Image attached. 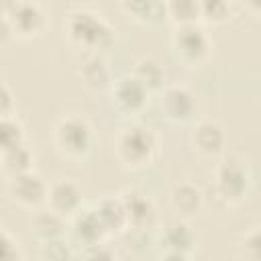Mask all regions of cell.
<instances>
[{"label":"cell","instance_id":"cell-25","mask_svg":"<svg viewBox=\"0 0 261 261\" xmlns=\"http://www.w3.org/2000/svg\"><path fill=\"white\" fill-rule=\"evenodd\" d=\"M239 255L245 259L261 261V226H253L243 234L239 243Z\"/></svg>","mask_w":261,"mask_h":261},{"label":"cell","instance_id":"cell-10","mask_svg":"<svg viewBox=\"0 0 261 261\" xmlns=\"http://www.w3.org/2000/svg\"><path fill=\"white\" fill-rule=\"evenodd\" d=\"M196 96L190 88L181 84L165 86L161 92V112L173 124H186L196 114Z\"/></svg>","mask_w":261,"mask_h":261},{"label":"cell","instance_id":"cell-28","mask_svg":"<svg viewBox=\"0 0 261 261\" xmlns=\"http://www.w3.org/2000/svg\"><path fill=\"white\" fill-rule=\"evenodd\" d=\"M12 90L6 82H2V92H0V114L2 116H10V114H16V104L12 100Z\"/></svg>","mask_w":261,"mask_h":261},{"label":"cell","instance_id":"cell-2","mask_svg":"<svg viewBox=\"0 0 261 261\" xmlns=\"http://www.w3.org/2000/svg\"><path fill=\"white\" fill-rule=\"evenodd\" d=\"M114 155L128 169H143L159 155V137L151 126L128 124L114 137Z\"/></svg>","mask_w":261,"mask_h":261},{"label":"cell","instance_id":"cell-15","mask_svg":"<svg viewBox=\"0 0 261 261\" xmlns=\"http://www.w3.org/2000/svg\"><path fill=\"white\" fill-rule=\"evenodd\" d=\"M169 204L179 218H194L204 208V192L194 181H179L169 192Z\"/></svg>","mask_w":261,"mask_h":261},{"label":"cell","instance_id":"cell-20","mask_svg":"<svg viewBox=\"0 0 261 261\" xmlns=\"http://www.w3.org/2000/svg\"><path fill=\"white\" fill-rule=\"evenodd\" d=\"M126 14H130L139 22L159 24L167 20L165 14V0H120Z\"/></svg>","mask_w":261,"mask_h":261},{"label":"cell","instance_id":"cell-16","mask_svg":"<svg viewBox=\"0 0 261 261\" xmlns=\"http://www.w3.org/2000/svg\"><path fill=\"white\" fill-rule=\"evenodd\" d=\"M108 237L120 234L128 228V214L122 196H104L94 204Z\"/></svg>","mask_w":261,"mask_h":261},{"label":"cell","instance_id":"cell-11","mask_svg":"<svg viewBox=\"0 0 261 261\" xmlns=\"http://www.w3.org/2000/svg\"><path fill=\"white\" fill-rule=\"evenodd\" d=\"M190 147L204 159L220 157L226 147V133L216 120H200L190 130Z\"/></svg>","mask_w":261,"mask_h":261},{"label":"cell","instance_id":"cell-23","mask_svg":"<svg viewBox=\"0 0 261 261\" xmlns=\"http://www.w3.org/2000/svg\"><path fill=\"white\" fill-rule=\"evenodd\" d=\"M24 143H27V133H24V126L18 120V116L16 114L2 116V122H0V145H2V149H12V147H18V145H24Z\"/></svg>","mask_w":261,"mask_h":261},{"label":"cell","instance_id":"cell-22","mask_svg":"<svg viewBox=\"0 0 261 261\" xmlns=\"http://www.w3.org/2000/svg\"><path fill=\"white\" fill-rule=\"evenodd\" d=\"M133 73L151 90V92H157L163 88V82H165V71H163V65L151 57V55H145L141 57L137 63H135V69Z\"/></svg>","mask_w":261,"mask_h":261},{"label":"cell","instance_id":"cell-12","mask_svg":"<svg viewBox=\"0 0 261 261\" xmlns=\"http://www.w3.org/2000/svg\"><path fill=\"white\" fill-rule=\"evenodd\" d=\"M47 208H51L53 212L61 214L63 218H73L82 206H84V194L82 188L67 177H59L53 184H49V192H47Z\"/></svg>","mask_w":261,"mask_h":261},{"label":"cell","instance_id":"cell-6","mask_svg":"<svg viewBox=\"0 0 261 261\" xmlns=\"http://www.w3.org/2000/svg\"><path fill=\"white\" fill-rule=\"evenodd\" d=\"M0 16L2 20L10 24L12 37L22 39V41L41 37L49 24L43 6L37 0H18L10 12L0 14Z\"/></svg>","mask_w":261,"mask_h":261},{"label":"cell","instance_id":"cell-17","mask_svg":"<svg viewBox=\"0 0 261 261\" xmlns=\"http://www.w3.org/2000/svg\"><path fill=\"white\" fill-rule=\"evenodd\" d=\"M77 77L88 90H94V92L110 88L112 84L110 69L102 53H84V59L80 61V67H77Z\"/></svg>","mask_w":261,"mask_h":261},{"label":"cell","instance_id":"cell-13","mask_svg":"<svg viewBox=\"0 0 261 261\" xmlns=\"http://www.w3.org/2000/svg\"><path fill=\"white\" fill-rule=\"evenodd\" d=\"M126 206V214H128V228H135L139 232H147L151 228H157L159 224V212L155 202L139 192V190H126L120 194Z\"/></svg>","mask_w":261,"mask_h":261},{"label":"cell","instance_id":"cell-14","mask_svg":"<svg viewBox=\"0 0 261 261\" xmlns=\"http://www.w3.org/2000/svg\"><path fill=\"white\" fill-rule=\"evenodd\" d=\"M71 234L82 247H92L100 245L108 239V232L96 212V208H82L73 218H71Z\"/></svg>","mask_w":261,"mask_h":261},{"label":"cell","instance_id":"cell-5","mask_svg":"<svg viewBox=\"0 0 261 261\" xmlns=\"http://www.w3.org/2000/svg\"><path fill=\"white\" fill-rule=\"evenodd\" d=\"M214 43L200 22L175 27L171 33V51L175 59L188 67L202 65L212 55Z\"/></svg>","mask_w":261,"mask_h":261},{"label":"cell","instance_id":"cell-9","mask_svg":"<svg viewBox=\"0 0 261 261\" xmlns=\"http://www.w3.org/2000/svg\"><path fill=\"white\" fill-rule=\"evenodd\" d=\"M196 232L190 226V222L186 218H175L171 222H167L161 228V237H159V245H161V259H190L194 249H196Z\"/></svg>","mask_w":261,"mask_h":261},{"label":"cell","instance_id":"cell-1","mask_svg":"<svg viewBox=\"0 0 261 261\" xmlns=\"http://www.w3.org/2000/svg\"><path fill=\"white\" fill-rule=\"evenodd\" d=\"M65 35L69 43L84 53H102L114 41L110 22L92 8H77L65 18Z\"/></svg>","mask_w":261,"mask_h":261},{"label":"cell","instance_id":"cell-26","mask_svg":"<svg viewBox=\"0 0 261 261\" xmlns=\"http://www.w3.org/2000/svg\"><path fill=\"white\" fill-rule=\"evenodd\" d=\"M0 243H2V261H22V259L27 257L24 251H22L20 241H18L6 226H2Z\"/></svg>","mask_w":261,"mask_h":261},{"label":"cell","instance_id":"cell-21","mask_svg":"<svg viewBox=\"0 0 261 261\" xmlns=\"http://www.w3.org/2000/svg\"><path fill=\"white\" fill-rule=\"evenodd\" d=\"M165 14L173 27L194 24L202 20L198 0H165Z\"/></svg>","mask_w":261,"mask_h":261},{"label":"cell","instance_id":"cell-24","mask_svg":"<svg viewBox=\"0 0 261 261\" xmlns=\"http://www.w3.org/2000/svg\"><path fill=\"white\" fill-rule=\"evenodd\" d=\"M202 20L210 24H220L230 14V2L228 0H198Z\"/></svg>","mask_w":261,"mask_h":261},{"label":"cell","instance_id":"cell-8","mask_svg":"<svg viewBox=\"0 0 261 261\" xmlns=\"http://www.w3.org/2000/svg\"><path fill=\"white\" fill-rule=\"evenodd\" d=\"M151 94L153 92L135 73L120 75L110 84V100L120 114H139L147 106Z\"/></svg>","mask_w":261,"mask_h":261},{"label":"cell","instance_id":"cell-4","mask_svg":"<svg viewBox=\"0 0 261 261\" xmlns=\"http://www.w3.org/2000/svg\"><path fill=\"white\" fill-rule=\"evenodd\" d=\"M53 143L63 157L80 161L88 157L92 151V143H94L92 124L82 114H65L57 120L53 128Z\"/></svg>","mask_w":261,"mask_h":261},{"label":"cell","instance_id":"cell-7","mask_svg":"<svg viewBox=\"0 0 261 261\" xmlns=\"http://www.w3.org/2000/svg\"><path fill=\"white\" fill-rule=\"evenodd\" d=\"M47 192H49V184L35 169L6 177V194L20 208L39 210L41 206L47 204Z\"/></svg>","mask_w":261,"mask_h":261},{"label":"cell","instance_id":"cell-27","mask_svg":"<svg viewBox=\"0 0 261 261\" xmlns=\"http://www.w3.org/2000/svg\"><path fill=\"white\" fill-rule=\"evenodd\" d=\"M41 245V257L43 259H53V261H63V259H69L73 257L71 249L67 247V243L61 239H55V241H47V243H39Z\"/></svg>","mask_w":261,"mask_h":261},{"label":"cell","instance_id":"cell-19","mask_svg":"<svg viewBox=\"0 0 261 261\" xmlns=\"http://www.w3.org/2000/svg\"><path fill=\"white\" fill-rule=\"evenodd\" d=\"M0 167L6 177L31 171L35 167V153L27 143L12 149H0Z\"/></svg>","mask_w":261,"mask_h":261},{"label":"cell","instance_id":"cell-18","mask_svg":"<svg viewBox=\"0 0 261 261\" xmlns=\"http://www.w3.org/2000/svg\"><path fill=\"white\" fill-rule=\"evenodd\" d=\"M65 220L61 214L53 212L51 208L37 210L31 220V234L37 239V243H47L61 239L65 232Z\"/></svg>","mask_w":261,"mask_h":261},{"label":"cell","instance_id":"cell-29","mask_svg":"<svg viewBox=\"0 0 261 261\" xmlns=\"http://www.w3.org/2000/svg\"><path fill=\"white\" fill-rule=\"evenodd\" d=\"M241 4L245 6V10H247L251 16L261 18V0H241Z\"/></svg>","mask_w":261,"mask_h":261},{"label":"cell","instance_id":"cell-3","mask_svg":"<svg viewBox=\"0 0 261 261\" xmlns=\"http://www.w3.org/2000/svg\"><path fill=\"white\" fill-rule=\"evenodd\" d=\"M251 167L241 155L222 157L214 167L212 192L222 206H239L251 190Z\"/></svg>","mask_w":261,"mask_h":261}]
</instances>
